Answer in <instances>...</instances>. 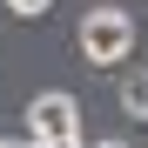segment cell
Wrapping results in <instances>:
<instances>
[{
  "label": "cell",
  "mask_w": 148,
  "mask_h": 148,
  "mask_svg": "<svg viewBox=\"0 0 148 148\" xmlns=\"http://www.w3.org/2000/svg\"><path fill=\"white\" fill-rule=\"evenodd\" d=\"M94 148H128V141H94Z\"/></svg>",
  "instance_id": "obj_5"
},
{
  "label": "cell",
  "mask_w": 148,
  "mask_h": 148,
  "mask_svg": "<svg viewBox=\"0 0 148 148\" xmlns=\"http://www.w3.org/2000/svg\"><path fill=\"white\" fill-rule=\"evenodd\" d=\"M0 148H14V141H7V135H0Z\"/></svg>",
  "instance_id": "obj_6"
},
{
  "label": "cell",
  "mask_w": 148,
  "mask_h": 148,
  "mask_svg": "<svg viewBox=\"0 0 148 148\" xmlns=\"http://www.w3.org/2000/svg\"><path fill=\"white\" fill-rule=\"evenodd\" d=\"M54 0H7V14H20V20H34V14H47Z\"/></svg>",
  "instance_id": "obj_4"
},
{
  "label": "cell",
  "mask_w": 148,
  "mask_h": 148,
  "mask_svg": "<svg viewBox=\"0 0 148 148\" xmlns=\"http://www.w3.org/2000/svg\"><path fill=\"white\" fill-rule=\"evenodd\" d=\"M74 47H81L94 67H121L128 47H135V20L121 7H94V14H81V27H74Z\"/></svg>",
  "instance_id": "obj_1"
},
{
  "label": "cell",
  "mask_w": 148,
  "mask_h": 148,
  "mask_svg": "<svg viewBox=\"0 0 148 148\" xmlns=\"http://www.w3.org/2000/svg\"><path fill=\"white\" fill-rule=\"evenodd\" d=\"M27 141H40V148L81 141V101H74V94H61V88L34 94V101H27Z\"/></svg>",
  "instance_id": "obj_2"
},
{
  "label": "cell",
  "mask_w": 148,
  "mask_h": 148,
  "mask_svg": "<svg viewBox=\"0 0 148 148\" xmlns=\"http://www.w3.org/2000/svg\"><path fill=\"white\" fill-rule=\"evenodd\" d=\"M61 148H81V141H61Z\"/></svg>",
  "instance_id": "obj_7"
},
{
  "label": "cell",
  "mask_w": 148,
  "mask_h": 148,
  "mask_svg": "<svg viewBox=\"0 0 148 148\" xmlns=\"http://www.w3.org/2000/svg\"><path fill=\"white\" fill-rule=\"evenodd\" d=\"M121 114L148 121V67H128V74H121Z\"/></svg>",
  "instance_id": "obj_3"
}]
</instances>
